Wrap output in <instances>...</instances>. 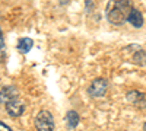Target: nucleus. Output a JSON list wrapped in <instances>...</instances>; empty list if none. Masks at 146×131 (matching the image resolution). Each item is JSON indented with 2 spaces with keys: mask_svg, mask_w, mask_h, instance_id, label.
<instances>
[{
  "mask_svg": "<svg viewBox=\"0 0 146 131\" xmlns=\"http://www.w3.org/2000/svg\"><path fill=\"white\" fill-rule=\"evenodd\" d=\"M130 0H110L105 7L107 20L113 25H123L131 12Z\"/></svg>",
  "mask_w": 146,
  "mask_h": 131,
  "instance_id": "1",
  "label": "nucleus"
},
{
  "mask_svg": "<svg viewBox=\"0 0 146 131\" xmlns=\"http://www.w3.org/2000/svg\"><path fill=\"white\" fill-rule=\"evenodd\" d=\"M35 127L38 131H53L54 130V118L51 112L48 111H40L35 117Z\"/></svg>",
  "mask_w": 146,
  "mask_h": 131,
  "instance_id": "2",
  "label": "nucleus"
},
{
  "mask_svg": "<svg viewBox=\"0 0 146 131\" xmlns=\"http://www.w3.org/2000/svg\"><path fill=\"white\" fill-rule=\"evenodd\" d=\"M107 90H108V80L102 79V77L95 79L89 85V88H88V93H89V96H92V98L104 96V95L107 93Z\"/></svg>",
  "mask_w": 146,
  "mask_h": 131,
  "instance_id": "3",
  "label": "nucleus"
},
{
  "mask_svg": "<svg viewBox=\"0 0 146 131\" xmlns=\"http://www.w3.org/2000/svg\"><path fill=\"white\" fill-rule=\"evenodd\" d=\"M5 106H6V111L10 117H21L23 114V111H25V105L19 101V98L9 101Z\"/></svg>",
  "mask_w": 146,
  "mask_h": 131,
  "instance_id": "4",
  "label": "nucleus"
},
{
  "mask_svg": "<svg viewBox=\"0 0 146 131\" xmlns=\"http://www.w3.org/2000/svg\"><path fill=\"white\" fill-rule=\"evenodd\" d=\"M127 101L131 103V105H135L137 106V108H146V98H145V95L139 90H130L127 93Z\"/></svg>",
  "mask_w": 146,
  "mask_h": 131,
  "instance_id": "5",
  "label": "nucleus"
},
{
  "mask_svg": "<svg viewBox=\"0 0 146 131\" xmlns=\"http://www.w3.org/2000/svg\"><path fill=\"white\" fill-rule=\"evenodd\" d=\"M16 98H19V93H18V89L15 86H6L0 90V103L6 105L9 101L16 99Z\"/></svg>",
  "mask_w": 146,
  "mask_h": 131,
  "instance_id": "6",
  "label": "nucleus"
},
{
  "mask_svg": "<svg viewBox=\"0 0 146 131\" xmlns=\"http://www.w3.org/2000/svg\"><path fill=\"white\" fill-rule=\"evenodd\" d=\"M127 20H129L135 28H142V26H143V15L140 13V10H137V9H135V7H133L131 12L129 13Z\"/></svg>",
  "mask_w": 146,
  "mask_h": 131,
  "instance_id": "7",
  "label": "nucleus"
},
{
  "mask_svg": "<svg viewBox=\"0 0 146 131\" xmlns=\"http://www.w3.org/2000/svg\"><path fill=\"white\" fill-rule=\"evenodd\" d=\"M32 45H34V41H32L31 38L23 37V38H19L18 45H16V50H18L21 54H27V53H29V51H31Z\"/></svg>",
  "mask_w": 146,
  "mask_h": 131,
  "instance_id": "8",
  "label": "nucleus"
},
{
  "mask_svg": "<svg viewBox=\"0 0 146 131\" xmlns=\"http://www.w3.org/2000/svg\"><path fill=\"white\" fill-rule=\"evenodd\" d=\"M66 124H67V128L69 130L76 128L78 124H79V114L76 111H69L66 114Z\"/></svg>",
  "mask_w": 146,
  "mask_h": 131,
  "instance_id": "9",
  "label": "nucleus"
},
{
  "mask_svg": "<svg viewBox=\"0 0 146 131\" xmlns=\"http://www.w3.org/2000/svg\"><path fill=\"white\" fill-rule=\"evenodd\" d=\"M133 57H135V58H133V61H135L136 64L146 66V53L143 50H137V53H135Z\"/></svg>",
  "mask_w": 146,
  "mask_h": 131,
  "instance_id": "10",
  "label": "nucleus"
},
{
  "mask_svg": "<svg viewBox=\"0 0 146 131\" xmlns=\"http://www.w3.org/2000/svg\"><path fill=\"white\" fill-rule=\"evenodd\" d=\"M0 131H12V128H10L7 124H5V122L0 121Z\"/></svg>",
  "mask_w": 146,
  "mask_h": 131,
  "instance_id": "11",
  "label": "nucleus"
},
{
  "mask_svg": "<svg viewBox=\"0 0 146 131\" xmlns=\"http://www.w3.org/2000/svg\"><path fill=\"white\" fill-rule=\"evenodd\" d=\"M5 47V39H3V34H2V29H0V50Z\"/></svg>",
  "mask_w": 146,
  "mask_h": 131,
  "instance_id": "12",
  "label": "nucleus"
},
{
  "mask_svg": "<svg viewBox=\"0 0 146 131\" xmlns=\"http://www.w3.org/2000/svg\"><path fill=\"white\" fill-rule=\"evenodd\" d=\"M58 2H60V5H63V6H64V5H67V3L70 2V0H58Z\"/></svg>",
  "mask_w": 146,
  "mask_h": 131,
  "instance_id": "13",
  "label": "nucleus"
}]
</instances>
